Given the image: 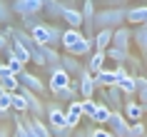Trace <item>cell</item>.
I'll return each instance as SVG.
<instances>
[{
    "label": "cell",
    "mask_w": 147,
    "mask_h": 137,
    "mask_svg": "<svg viewBox=\"0 0 147 137\" xmlns=\"http://www.w3.org/2000/svg\"><path fill=\"white\" fill-rule=\"evenodd\" d=\"M70 82H72V77L65 72V67H55L50 70V80H47V90L53 92V95H57L60 90H65V87H70Z\"/></svg>",
    "instance_id": "cell-6"
},
{
    "label": "cell",
    "mask_w": 147,
    "mask_h": 137,
    "mask_svg": "<svg viewBox=\"0 0 147 137\" xmlns=\"http://www.w3.org/2000/svg\"><path fill=\"white\" fill-rule=\"evenodd\" d=\"M8 65H10V72H13V75H20V72H25V62H23V60H18V57H15V60H10Z\"/></svg>",
    "instance_id": "cell-40"
},
{
    "label": "cell",
    "mask_w": 147,
    "mask_h": 137,
    "mask_svg": "<svg viewBox=\"0 0 147 137\" xmlns=\"http://www.w3.org/2000/svg\"><path fill=\"white\" fill-rule=\"evenodd\" d=\"M32 40L38 43V45H45V47H57L62 45V28H57V25L53 23H40L38 28H32L30 30Z\"/></svg>",
    "instance_id": "cell-2"
},
{
    "label": "cell",
    "mask_w": 147,
    "mask_h": 137,
    "mask_svg": "<svg viewBox=\"0 0 147 137\" xmlns=\"http://www.w3.org/2000/svg\"><path fill=\"white\" fill-rule=\"evenodd\" d=\"M122 115L130 120V125H132V122H142V117H145V107L140 105V102H135V100H127L125 107H122Z\"/></svg>",
    "instance_id": "cell-14"
},
{
    "label": "cell",
    "mask_w": 147,
    "mask_h": 137,
    "mask_svg": "<svg viewBox=\"0 0 147 137\" xmlns=\"http://www.w3.org/2000/svg\"><path fill=\"white\" fill-rule=\"evenodd\" d=\"M107 3V8H125L127 5V0H105Z\"/></svg>",
    "instance_id": "cell-43"
},
{
    "label": "cell",
    "mask_w": 147,
    "mask_h": 137,
    "mask_svg": "<svg viewBox=\"0 0 147 137\" xmlns=\"http://www.w3.org/2000/svg\"><path fill=\"white\" fill-rule=\"evenodd\" d=\"M117 87L125 92V95H135L137 92V82L132 75H125V77H117Z\"/></svg>",
    "instance_id": "cell-29"
},
{
    "label": "cell",
    "mask_w": 147,
    "mask_h": 137,
    "mask_svg": "<svg viewBox=\"0 0 147 137\" xmlns=\"http://www.w3.org/2000/svg\"><path fill=\"white\" fill-rule=\"evenodd\" d=\"M127 23V5L125 8H102L95 15V32L97 30H117Z\"/></svg>",
    "instance_id": "cell-1"
},
{
    "label": "cell",
    "mask_w": 147,
    "mask_h": 137,
    "mask_svg": "<svg viewBox=\"0 0 147 137\" xmlns=\"http://www.w3.org/2000/svg\"><path fill=\"white\" fill-rule=\"evenodd\" d=\"M78 87H80V97H82V100L95 97V90H97V85H95V75L87 70V65L82 67V72L78 75Z\"/></svg>",
    "instance_id": "cell-9"
},
{
    "label": "cell",
    "mask_w": 147,
    "mask_h": 137,
    "mask_svg": "<svg viewBox=\"0 0 147 137\" xmlns=\"http://www.w3.org/2000/svg\"><path fill=\"white\" fill-rule=\"evenodd\" d=\"M105 60H107V53H105V50H95V53L90 55V60H87V70H90L92 75H97V72L105 67Z\"/></svg>",
    "instance_id": "cell-22"
},
{
    "label": "cell",
    "mask_w": 147,
    "mask_h": 137,
    "mask_svg": "<svg viewBox=\"0 0 147 137\" xmlns=\"http://www.w3.org/2000/svg\"><path fill=\"white\" fill-rule=\"evenodd\" d=\"M110 117H112V110H110L105 102H97V110H95L92 122L97 125V127H102V125H110Z\"/></svg>",
    "instance_id": "cell-27"
},
{
    "label": "cell",
    "mask_w": 147,
    "mask_h": 137,
    "mask_svg": "<svg viewBox=\"0 0 147 137\" xmlns=\"http://www.w3.org/2000/svg\"><path fill=\"white\" fill-rule=\"evenodd\" d=\"M13 135H15V132H13V130L3 122V125H0V137H13Z\"/></svg>",
    "instance_id": "cell-44"
},
{
    "label": "cell",
    "mask_w": 147,
    "mask_h": 137,
    "mask_svg": "<svg viewBox=\"0 0 147 137\" xmlns=\"http://www.w3.org/2000/svg\"><path fill=\"white\" fill-rule=\"evenodd\" d=\"M0 32H3V25H0Z\"/></svg>",
    "instance_id": "cell-48"
},
{
    "label": "cell",
    "mask_w": 147,
    "mask_h": 137,
    "mask_svg": "<svg viewBox=\"0 0 147 137\" xmlns=\"http://www.w3.org/2000/svg\"><path fill=\"white\" fill-rule=\"evenodd\" d=\"M0 107H3L5 112L13 110V92H8L5 87H0Z\"/></svg>",
    "instance_id": "cell-36"
},
{
    "label": "cell",
    "mask_w": 147,
    "mask_h": 137,
    "mask_svg": "<svg viewBox=\"0 0 147 137\" xmlns=\"http://www.w3.org/2000/svg\"><path fill=\"white\" fill-rule=\"evenodd\" d=\"M145 57H147V55H145Z\"/></svg>",
    "instance_id": "cell-50"
},
{
    "label": "cell",
    "mask_w": 147,
    "mask_h": 137,
    "mask_svg": "<svg viewBox=\"0 0 147 137\" xmlns=\"http://www.w3.org/2000/svg\"><path fill=\"white\" fill-rule=\"evenodd\" d=\"M92 130H95V127H87V137H95V135H92Z\"/></svg>",
    "instance_id": "cell-46"
},
{
    "label": "cell",
    "mask_w": 147,
    "mask_h": 137,
    "mask_svg": "<svg viewBox=\"0 0 147 137\" xmlns=\"http://www.w3.org/2000/svg\"><path fill=\"white\" fill-rule=\"evenodd\" d=\"M92 53H95V43H92V38H82L78 45H72V47L67 50V55H72V57H90Z\"/></svg>",
    "instance_id": "cell-15"
},
{
    "label": "cell",
    "mask_w": 147,
    "mask_h": 137,
    "mask_svg": "<svg viewBox=\"0 0 147 137\" xmlns=\"http://www.w3.org/2000/svg\"><path fill=\"white\" fill-rule=\"evenodd\" d=\"M100 90V102H105V105L112 110V112H122V95L125 92L117 87V85H112V87H97Z\"/></svg>",
    "instance_id": "cell-5"
},
{
    "label": "cell",
    "mask_w": 147,
    "mask_h": 137,
    "mask_svg": "<svg viewBox=\"0 0 147 137\" xmlns=\"http://www.w3.org/2000/svg\"><path fill=\"white\" fill-rule=\"evenodd\" d=\"M18 80H20V87H28V90H32L35 95H40V97H42V95H45V90H47V85L42 82L35 72H28V70H25V72H20V75H18Z\"/></svg>",
    "instance_id": "cell-10"
},
{
    "label": "cell",
    "mask_w": 147,
    "mask_h": 137,
    "mask_svg": "<svg viewBox=\"0 0 147 137\" xmlns=\"http://www.w3.org/2000/svg\"><path fill=\"white\" fill-rule=\"evenodd\" d=\"M40 53H42V57H45V67L55 70V67H60L62 65V55L55 50V47H45V45H40Z\"/></svg>",
    "instance_id": "cell-20"
},
{
    "label": "cell",
    "mask_w": 147,
    "mask_h": 137,
    "mask_svg": "<svg viewBox=\"0 0 147 137\" xmlns=\"http://www.w3.org/2000/svg\"><path fill=\"white\" fill-rule=\"evenodd\" d=\"M45 107H47V125H50L53 132H57L62 127H70L67 125V110H62L57 102H45Z\"/></svg>",
    "instance_id": "cell-4"
},
{
    "label": "cell",
    "mask_w": 147,
    "mask_h": 137,
    "mask_svg": "<svg viewBox=\"0 0 147 137\" xmlns=\"http://www.w3.org/2000/svg\"><path fill=\"white\" fill-rule=\"evenodd\" d=\"M62 67H65V72H67L70 77H78L80 72H82V67H85V65H80V57L62 55Z\"/></svg>",
    "instance_id": "cell-25"
},
{
    "label": "cell",
    "mask_w": 147,
    "mask_h": 137,
    "mask_svg": "<svg viewBox=\"0 0 147 137\" xmlns=\"http://www.w3.org/2000/svg\"><path fill=\"white\" fill-rule=\"evenodd\" d=\"M10 45H13V50H15L18 60H23L25 65H28V62H32V55H30V50H28V47H25L23 43H20V40H15V38H13V43H10Z\"/></svg>",
    "instance_id": "cell-31"
},
{
    "label": "cell",
    "mask_w": 147,
    "mask_h": 137,
    "mask_svg": "<svg viewBox=\"0 0 147 137\" xmlns=\"http://www.w3.org/2000/svg\"><path fill=\"white\" fill-rule=\"evenodd\" d=\"M142 107H145V112H147V105H142Z\"/></svg>",
    "instance_id": "cell-47"
},
{
    "label": "cell",
    "mask_w": 147,
    "mask_h": 137,
    "mask_svg": "<svg viewBox=\"0 0 147 137\" xmlns=\"http://www.w3.org/2000/svg\"><path fill=\"white\" fill-rule=\"evenodd\" d=\"M80 13H82V30H85V38H95V15H97L95 3L92 0H85Z\"/></svg>",
    "instance_id": "cell-8"
},
{
    "label": "cell",
    "mask_w": 147,
    "mask_h": 137,
    "mask_svg": "<svg viewBox=\"0 0 147 137\" xmlns=\"http://www.w3.org/2000/svg\"><path fill=\"white\" fill-rule=\"evenodd\" d=\"M20 92L25 95L28 107H30V110H28V115H32V117H40V120H42V117L47 115V107H45V102H42V97H40V95H35L32 90H28V87H20Z\"/></svg>",
    "instance_id": "cell-7"
},
{
    "label": "cell",
    "mask_w": 147,
    "mask_h": 137,
    "mask_svg": "<svg viewBox=\"0 0 147 137\" xmlns=\"http://www.w3.org/2000/svg\"><path fill=\"white\" fill-rule=\"evenodd\" d=\"M82 38H85V32H82V30L67 28V30H62V47H65V50H70L72 45H78Z\"/></svg>",
    "instance_id": "cell-26"
},
{
    "label": "cell",
    "mask_w": 147,
    "mask_h": 137,
    "mask_svg": "<svg viewBox=\"0 0 147 137\" xmlns=\"http://www.w3.org/2000/svg\"><path fill=\"white\" fill-rule=\"evenodd\" d=\"M92 135L95 137H115V135H112V130H105V127H95Z\"/></svg>",
    "instance_id": "cell-41"
},
{
    "label": "cell",
    "mask_w": 147,
    "mask_h": 137,
    "mask_svg": "<svg viewBox=\"0 0 147 137\" xmlns=\"http://www.w3.org/2000/svg\"><path fill=\"white\" fill-rule=\"evenodd\" d=\"M13 120H15V137H32L28 125H25V120H23V115H15Z\"/></svg>",
    "instance_id": "cell-33"
},
{
    "label": "cell",
    "mask_w": 147,
    "mask_h": 137,
    "mask_svg": "<svg viewBox=\"0 0 147 137\" xmlns=\"http://www.w3.org/2000/svg\"><path fill=\"white\" fill-rule=\"evenodd\" d=\"M130 45H132V30L127 25L117 28L115 35H112V47H120V50H127L130 53Z\"/></svg>",
    "instance_id": "cell-13"
},
{
    "label": "cell",
    "mask_w": 147,
    "mask_h": 137,
    "mask_svg": "<svg viewBox=\"0 0 147 137\" xmlns=\"http://www.w3.org/2000/svg\"><path fill=\"white\" fill-rule=\"evenodd\" d=\"M110 130L115 137H130V120L122 112H112L110 117Z\"/></svg>",
    "instance_id": "cell-12"
},
{
    "label": "cell",
    "mask_w": 147,
    "mask_h": 137,
    "mask_svg": "<svg viewBox=\"0 0 147 137\" xmlns=\"http://www.w3.org/2000/svg\"><path fill=\"white\" fill-rule=\"evenodd\" d=\"M0 87H5L8 92H18V90H20V80H18V75L3 77V80H0Z\"/></svg>",
    "instance_id": "cell-34"
},
{
    "label": "cell",
    "mask_w": 147,
    "mask_h": 137,
    "mask_svg": "<svg viewBox=\"0 0 147 137\" xmlns=\"http://www.w3.org/2000/svg\"><path fill=\"white\" fill-rule=\"evenodd\" d=\"M28 110H30V107H28L25 95H23L20 90L13 92V112H15V115H28Z\"/></svg>",
    "instance_id": "cell-28"
},
{
    "label": "cell",
    "mask_w": 147,
    "mask_h": 137,
    "mask_svg": "<svg viewBox=\"0 0 147 137\" xmlns=\"http://www.w3.org/2000/svg\"><path fill=\"white\" fill-rule=\"evenodd\" d=\"M132 43L137 45V50L142 55H147V25H137L132 30Z\"/></svg>",
    "instance_id": "cell-24"
},
{
    "label": "cell",
    "mask_w": 147,
    "mask_h": 137,
    "mask_svg": "<svg viewBox=\"0 0 147 137\" xmlns=\"http://www.w3.org/2000/svg\"><path fill=\"white\" fill-rule=\"evenodd\" d=\"M47 3H50V0H15L10 8H13V13H15V15L30 18V15H40Z\"/></svg>",
    "instance_id": "cell-3"
},
{
    "label": "cell",
    "mask_w": 147,
    "mask_h": 137,
    "mask_svg": "<svg viewBox=\"0 0 147 137\" xmlns=\"http://www.w3.org/2000/svg\"><path fill=\"white\" fill-rule=\"evenodd\" d=\"M95 110H97V100H92V97L82 100V115H85L87 120H92V117H95Z\"/></svg>",
    "instance_id": "cell-35"
},
{
    "label": "cell",
    "mask_w": 147,
    "mask_h": 137,
    "mask_svg": "<svg viewBox=\"0 0 147 137\" xmlns=\"http://www.w3.org/2000/svg\"><path fill=\"white\" fill-rule=\"evenodd\" d=\"M105 53H107V60H115L117 65H125V62L130 60V53L127 50H120V47H107Z\"/></svg>",
    "instance_id": "cell-30"
},
{
    "label": "cell",
    "mask_w": 147,
    "mask_h": 137,
    "mask_svg": "<svg viewBox=\"0 0 147 137\" xmlns=\"http://www.w3.org/2000/svg\"><path fill=\"white\" fill-rule=\"evenodd\" d=\"M13 75V72H10V65L8 62H0V80H3V77H10Z\"/></svg>",
    "instance_id": "cell-42"
},
{
    "label": "cell",
    "mask_w": 147,
    "mask_h": 137,
    "mask_svg": "<svg viewBox=\"0 0 147 137\" xmlns=\"http://www.w3.org/2000/svg\"><path fill=\"white\" fill-rule=\"evenodd\" d=\"M135 82H137V97H140V105H147V77L142 75H132Z\"/></svg>",
    "instance_id": "cell-32"
},
{
    "label": "cell",
    "mask_w": 147,
    "mask_h": 137,
    "mask_svg": "<svg viewBox=\"0 0 147 137\" xmlns=\"http://www.w3.org/2000/svg\"><path fill=\"white\" fill-rule=\"evenodd\" d=\"M13 137H15V135H13Z\"/></svg>",
    "instance_id": "cell-49"
},
{
    "label": "cell",
    "mask_w": 147,
    "mask_h": 137,
    "mask_svg": "<svg viewBox=\"0 0 147 137\" xmlns=\"http://www.w3.org/2000/svg\"><path fill=\"white\" fill-rule=\"evenodd\" d=\"M13 20V8H10L5 0H0V25H5Z\"/></svg>",
    "instance_id": "cell-37"
},
{
    "label": "cell",
    "mask_w": 147,
    "mask_h": 137,
    "mask_svg": "<svg viewBox=\"0 0 147 137\" xmlns=\"http://www.w3.org/2000/svg\"><path fill=\"white\" fill-rule=\"evenodd\" d=\"M8 117H10V112H5V110H3V107H0V120L5 122V120H8Z\"/></svg>",
    "instance_id": "cell-45"
},
{
    "label": "cell",
    "mask_w": 147,
    "mask_h": 137,
    "mask_svg": "<svg viewBox=\"0 0 147 137\" xmlns=\"http://www.w3.org/2000/svg\"><path fill=\"white\" fill-rule=\"evenodd\" d=\"M130 137H145V125L142 122H132L130 125Z\"/></svg>",
    "instance_id": "cell-39"
},
{
    "label": "cell",
    "mask_w": 147,
    "mask_h": 137,
    "mask_svg": "<svg viewBox=\"0 0 147 137\" xmlns=\"http://www.w3.org/2000/svg\"><path fill=\"white\" fill-rule=\"evenodd\" d=\"M25 125H28V130H30L32 137H53V130H50V125L47 122H42L40 117H32V115H23Z\"/></svg>",
    "instance_id": "cell-11"
},
{
    "label": "cell",
    "mask_w": 147,
    "mask_h": 137,
    "mask_svg": "<svg viewBox=\"0 0 147 137\" xmlns=\"http://www.w3.org/2000/svg\"><path fill=\"white\" fill-rule=\"evenodd\" d=\"M82 117H85V115H82V100H72L67 105V125L72 130H78V125H80Z\"/></svg>",
    "instance_id": "cell-16"
},
{
    "label": "cell",
    "mask_w": 147,
    "mask_h": 137,
    "mask_svg": "<svg viewBox=\"0 0 147 137\" xmlns=\"http://www.w3.org/2000/svg\"><path fill=\"white\" fill-rule=\"evenodd\" d=\"M62 23L67 25V28L80 30V28H82V13H80L78 8H65L62 10Z\"/></svg>",
    "instance_id": "cell-18"
},
{
    "label": "cell",
    "mask_w": 147,
    "mask_h": 137,
    "mask_svg": "<svg viewBox=\"0 0 147 137\" xmlns=\"http://www.w3.org/2000/svg\"><path fill=\"white\" fill-rule=\"evenodd\" d=\"M40 23H42V20H40L38 15H30V18H23V30H28V32H30L32 28H38Z\"/></svg>",
    "instance_id": "cell-38"
},
{
    "label": "cell",
    "mask_w": 147,
    "mask_h": 137,
    "mask_svg": "<svg viewBox=\"0 0 147 137\" xmlns=\"http://www.w3.org/2000/svg\"><path fill=\"white\" fill-rule=\"evenodd\" d=\"M127 23L130 25H147V5H135L127 8Z\"/></svg>",
    "instance_id": "cell-17"
},
{
    "label": "cell",
    "mask_w": 147,
    "mask_h": 137,
    "mask_svg": "<svg viewBox=\"0 0 147 137\" xmlns=\"http://www.w3.org/2000/svg\"><path fill=\"white\" fill-rule=\"evenodd\" d=\"M67 8V3L65 0H50L45 8H42V18H50V20H57L62 18V10Z\"/></svg>",
    "instance_id": "cell-19"
},
{
    "label": "cell",
    "mask_w": 147,
    "mask_h": 137,
    "mask_svg": "<svg viewBox=\"0 0 147 137\" xmlns=\"http://www.w3.org/2000/svg\"><path fill=\"white\" fill-rule=\"evenodd\" d=\"M112 35H115V30H97L95 32V38H92V43H95V50H107V47H112Z\"/></svg>",
    "instance_id": "cell-21"
},
{
    "label": "cell",
    "mask_w": 147,
    "mask_h": 137,
    "mask_svg": "<svg viewBox=\"0 0 147 137\" xmlns=\"http://www.w3.org/2000/svg\"><path fill=\"white\" fill-rule=\"evenodd\" d=\"M95 85H97V87H112V85H117V75H115V70L102 67L100 72L95 75Z\"/></svg>",
    "instance_id": "cell-23"
}]
</instances>
